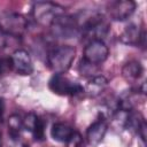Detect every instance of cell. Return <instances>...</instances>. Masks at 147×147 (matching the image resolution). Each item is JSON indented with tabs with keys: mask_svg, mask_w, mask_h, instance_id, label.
<instances>
[{
	"mask_svg": "<svg viewBox=\"0 0 147 147\" xmlns=\"http://www.w3.org/2000/svg\"><path fill=\"white\" fill-rule=\"evenodd\" d=\"M76 56V48L70 45L53 47L47 55L48 67L55 75H62L69 70Z\"/></svg>",
	"mask_w": 147,
	"mask_h": 147,
	"instance_id": "1",
	"label": "cell"
},
{
	"mask_svg": "<svg viewBox=\"0 0 147 147\" xmlns=\"http://www.w3.org/2000/svg\"><path fill=\"white\" fill-rule=\"evenodd\" d=\"M64 14V7L51 1H38L32 6V16L41 25H52V23Z\"/></svg>",
	"mask_w": 147,
	"mask_h": 147,
	"instance_id": "2",
	"label": "cell"
},
{
	"mask_svg": "<svg viewBox=\"0 0 147 147\" xmlns=\"http://www.w3.org/2000/svg\"><path fill=\"white\" fill-rule=\"evenodd\" d=\"M109 55V49L103 40L93 39L90 40L88 44L84 48L83 53V62L90 65H99L103 63Z\"/></svg>",
	"mask_w": 147,
	"mask_h": 147,
	"instance_id": "3",
	"label": "cell"
},
{
	"mask_svg": "<svg viewBox=\"0 0 147 147\" xmlns=\"http://www.w3.org/2000/svg\"><path fill=\"white\" fill-rule=\"evenodd\" d=\"M26 18L17 13H5L0 15V31L14 37H21L26 30Z\"/></svg>",
	"mask_w": 147,
	"mask_h": 147,
	"instance_id": "4",
	"label": "cell"
},
{
	"mask_svg": "<svg viewBox=\"0 0 147 147\" xmlns=\"http://www.w3.org/2000/svg\"><path fill=\"white\" fill-rule=\"evenodd\" d=\"M49 90L62 96H72L84 92V87L76 82L70 80L63 75H53L48 82Z\"/></svg>",
	"mask_w": 147,
	"mask_h": 147,
	"instance_id": "5",
	"label": "cell"
},
{
	"mask_svg": "<svg viewBox=\"0 0 147 147\" xmlns=\"http://www.w3.org/2000/svg\"><path fill=\"white\" fill-rule=\"evenodd\" d=\"M52 32L55 37L60 38H72L80 34L78 22L76 16L61 15L52 23Z\"/></svg>",
	"mask_w": 147,
	"mask_h": 147,
	"instance_id": "6",
	"label": "cell"
},
{
	"mask_svg": "<svg viewBox=\"0 0 147 147\" xmlns=\"http://www.w3.org/2000/svg\"><path fill=\"white\" fill-rule=\"evenodd\" d=\"M136 2L132 0H116L107 6V11L110 18L115 21L127 20L136 10Z\"/></svg>",
	"mask_w": 147,
	"mask_h": 147,
	"instance_id": "7",
	"label": "cell"
},
{
	"mask_svg": "<svg viewBox=\"0 0 147 147\" xmlns=\"http://www.w3.org/2000/svg\"><path fill=\"white\" fill-rule=\"evenodd\" d=\"M11 65H13V70L17 74V75H22V76H29L33 72V64L30 57V54L25 51V49H16L11 56Z\"/></svg>",
	"mask_w": 147,
	"mask_h": 147,
	"instance_id": "8",
	"label": "cell"
},
{
	"mask_svg": "<svg viewBox=\"0 0 147 147\" xmlns=\"http://www.w3.org/2000/svg\"><path fill=\"white\" fill-rule=\"evenodd\" d=\"M23 129L30 131L34 139L38 141L44 140L45 138V124L44 121L38 117L37 115L30 113L25 116V118L23 119Z\"/></svg>",
	"mask_w": 147,
	"mask_h": 147,
	"instance_id": "9",
	"label": "cell"
},
{
	"mask_svg": "<svg viewBox=\"0 0 147 147\" xmlns=\"http://www.w3.org/2000/svg\"><path fill=\"white\" fill-rule=\"evenodd\" d=\"M108 130V125L103 118H99L95 122H93L88 129L86 130V139L87 142L92 146L98 145L102 141V139L106 136V132Z\"/></svg>",
	"mask_w": 147,
	"mask_h": 147,
	"instance_id": "10",
	"label": "cell"
},
{
	"mask_svg": "<svg viewBox=\"0 0 147 147\" xmlns=\"http://www.w3.org/2000/svg\"><path fill=\"white\" fill-rule=\"evenodd\" d=\"M119 40L126 45H145L146 34L145 31H140V29L136 24H130L119 36Z\"/></svg>",
	"mask_w": 147,
	"mask_h": 147,
	"instance_id": "11",
	"label": "cell"
},
{
	"mask_svg": "<svg viewBox=\"0 0 147 147\" xmlns=\"http://www.w3.org/2000/svg\"><path fill=\"white\" fill-rule=\"evenodd\" d=\"M74 133H75V130L65 123H54L51 129L52 138L55 141L63 142V144H65Z\"/></svg>",
	"mask_w": 147,
	"mask_h": 147,
	"instance_id": "12",
	"label": "cell"
},
{
	"mask_svg": "<svg viewBox=\"0 0 147 147\" xmlns=\"http://www.w3.org/2000/svg\"><path fill=\"white\" fill-rule=\"evenodd\" d=\"M144 74V67L138 60H131L126 62L122 68V75L127 80H137Z\"/></svg>",
	"mask_w": 147,
	"mask_h": 147,
	"instance_id": "13",
	"label": "cell"
},
{
	"mask_svg": "<svg viewBox=\"0 0 147 147\" xmlns=\"http://www.w3.org/2000/svg\"><path fill=\"white\" fill-rule=\"evenodd\" d=\"M107 85H108V80L106 77L93 76L87 82L86 87L84 88V92L87 93L90 96H96L107 87Z\"/></svg>",
	"mask_w": 147,
	"mask_h": 147,
	"instance_id": "14",
	"label": "cell"
},
{
	"mask_svg": "<svg viewBox=\"0 0 147 147\" xmlns=\"http://www.w3.org/2000/svg\"><path fill=\"white\" fill-rule=\"evenodd\" d=\"M23 129V119L20 115L13 114L8 119V137H21Z\"/></svg>",
	"mask_w": 147,
	"mask_h": 147,
	"instance_id": "15",
	"label": "cell"
},
{
	"mask_svg": "<svg viewBox=\"0 0 147 147\" xmlns=\"http://www.w3.org/2000/svg\"><path fill=\"white\" fill-rule=\"evenodd\" d=\"M80 142H82V137H80V134H79L78 132L75 131V133H74V134L71 136V138L65 142V145H67V147H79Z\"/></svg>",
	"mask_w": 147,
	"mask_h": 147,
	"instance_id": "16",
	"label": "cell"
},
{
	"mask_svg": "<svg viewBox=\"0 0 147 147\" xmlns=\"http://www.w3.org/2000/svg\"><path fill=\"white\" fill-rule=\"evenodd\" d=\"M8 147H29L21 140V137H8Z\"/></svg>",
	"mask_w": 147,
	"mask_h": 147,
	"instance_id": "17",
	"label": "cell"
}]
</instances>
